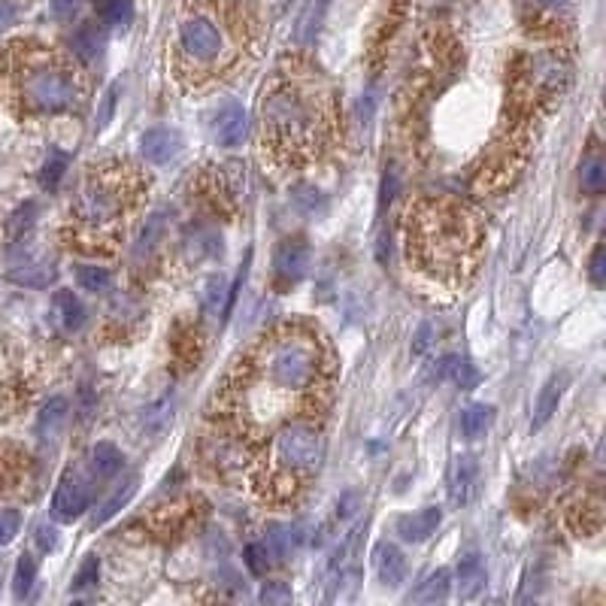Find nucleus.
<instances>
[{
    "label": "nucleus",
    "instance_id": "obj_1",
    "mask_svg": "<svg viewBox=\"0 0 606 606\" xmlns=\"http://www.w3.org/2000/svg\"><path fill=\"white\" fill-rule=\"evenodd\" d=\"M331 388V361L319 334L307 328H276L258 340L246 364L225 394L234 403L240 425L273 422L285 403L319 410Z\"/></svg>",
    "mask_w": 606,
    "mask_h": 606
},
{
    "label": "nucleus",
    "instance_id": "obj_2",
    "mask_svg": "<svg viewBox=\"0 0 606 606\" xmlns=\"http://www.w3.org/2000/svg\"><path fill=\"white\" fill-rule=\"evenodd\" d=\"M476 219L449 200H416L407 210V255L440 282H464L479 249Z\"/></svg>",
    "mask_w": 606,
    "mask_h": 606
},
{
    "label": "nucleus",
    "instance_id": "obj_3",
    "mask_svg": "<svg viewBox=\"0 0 606 606\" xmlns=\"http://www.w3.org/2000/svg\"><path fill=\"white\" fill-rule=\"evenodd\" d=\"M328 128H331L328 94L319 91L313 82L279 79L264 97L261 110L264 146L279 161L313 158L325 143Z\"/></svg>",
    "mask_w": 606,
    "mask_h": 606
},
{
    "label": "nucleus",
    "instance_id": "obj_4",
    "mask_svg": "<svg viewBox=\"0 0 606 606\" xmlns=\"http://www.w3.org/2000/svg\"><path fill=\"white\" fill-rule=\"evenodd\" d=\"M0 88L22 116H61L79 104V82L73 67L52 49L10 46L0 58Z\"/></svg>",
    "mask_w": 606,
    "mask_h": 606
},
{
    "label": "nucleus",
    "instance_id": "obj_5",
    "mask_svg": "<svg viewBox=\"0 0 606 606\" xmlns=\"http://www.w3.org/2000/svg\"><path fill=\"white\" fill-rule=\"evenodd\" d=\"M140 191L137 173L131 164H97L88 170L85 182L79 185V194L73 200V222L82 234L91 240L97 237H116L134 207Z\"/></svg>",
    "mask_w": 606,
    "mask_h": 606
},
{
    "label": "nucleus",
    "instance_id": "obj_6",
    "mask_svg": "<svg viewBox=\"0 0 606 606\" xmlns=\"http://www.w3.org/2000/svg\"><path fill=\"white\" fill-rule=\"evenodd\" d=\"M325 458V437L316 422L310 419H291L285 422L270 443L267 452V491L270 497H291L303 479H310Z\"/></svg>",
    "mask_w": 606,
    "mask_h": 606
},
{
    "label": "nucleus",
    "instance_id": "obj_7",
    "mask_svg": "<svg viewBox=\"0 0 606 606\" xmlns=\"http://www.w3.org/2000/svg\"><path fill=\"white\" fill-rule=\"evenodd\" d=\"M231 58L228 34L216 25V19L194 13L179 22L176 34V67L182 76H194V82L216 76Z\"/></svg>",
    "mask_w": 606,
    "mask_h": 606
},
{
    "label": "nucleus",
    "instance_id": "obj_8",
    "mask_svg": "<svg viewBox=\"0 0 606 606\" xmlns=\"http://www.w3.org/2000/svg\"><path fill=\"white\" fill-rule=\"evenodd\" d=\"M91 482L94 479H85L79 470H67L64 479L58 482L55 488V497H52V519L55 522H76L91 503Z\"/></svg>",
    "mask_w": 606,
    "mask_h": 606
},
{
    "label": "nucleus",
    "instance_id": "obj_9",
    "mask_svg": "<svg viewBox=\"0 0 606 606\" xmlns=\"http://www.w3.org/2000/svg\"><path fill=\"white\" fill-rule=\"evenodd\" d=\"M310 258H313V252L303 240H285L273 255L276 276L285 279V282H300L303 276L310 273Z\"/></svg>",
    "mask_w": 606,
    "mask_h": 606
},
{
    "label": "nucleus",
    "instance_id": "obj_10",
    "mask_svg": "<svg viewBox=\"0 0 606 606\" xmlns=\"http://www.w3.org/2000/svg\"><path fill=\"white\" fill-rule=\"evenodd\" d=\"M440 522H443V510L440 507H425V510H419L413 516H400L394 522V534L400 540H407V543H425L428 537L437 534Z\"/></svg>",
    "mask_w": 606,
    "mask_h": 606
},
{
    "label": "nucleus",
    "instance_id": "obj_11",
    "mask_svg": "<svg viewBox=\"0 0 606 606\" xmlns=\"http://www.w3.org/2000/svg\"><path fill=\"white\" fill-rule=\"evenodd\" d=\"M179 149H182V137L170 128H152L140 140V152L149 164H167L179 155Z\"/></svg>",
    "mask_w": 606,
    "mask_h": 606
},
{
    "label": "nucleus",
    "instance_id": "obj_12",
    "mask_svg": "<svg viewBox=\"0 0 606 606\" xmlns=\"http://www.w3.org/2000/svg\"><path fill=\"white\" fill-rule=\"evenodd\" d=\"M455 585H458V594L461 600H473L485 591V582H488V573H485V561L479 552H467L461 561H458V570H455Z\"/></svg>",
    "mask_w": 606,
    "mask_h": 606
},
{
    "label": "nucleus",
    "instance_id": "obj_13",
    "mask_svg": "<svg viewBox=\"0 0 606 606\" xmlns=\"http://www.w3.org/2000/svg\"><path fill=\"white\" fill-rule=\"evenodd\" d=\"M476 461L470 455H458L449 467V503L452 507H464V503L473 497V485H476Z\"/></svg>",
    "mask_w": 606,
    "mask_h": 606
},
{
    "label": "nucleus",
    "instance_id": "obj_14",
    "mask_svg": "<svg viewBox=\"0 0 606 606\" xmlns=\"http://www.w3.org/2000/svg\"><path fill=\"white\" fill-rule=\"evenodd\" d=\"M246 131H249V116H246V110L240 104H228V107L219 110V116H216V140L222 146H228V149L240 146Z\"/></svg>",
    "mask_w": 606,
    "mask_h": 606
},
{
    "label": "nucleus",
    "instance_id": "obj_15",
    "mask_svg": "<svg viewBox=\"0 0 606 606\" xmlns=\"http://www.w3.org/2000/svg\"><path fill=\"white\" fill-rule=\"evenodd\" d=\"M567 382H570L567 373L549 376V382L543 385V391H540V397H537V407H534V431H540V428L558 413V403H561V397H564Z\"/></svg>",
    "mask_w": 606,
    "mask_h": 606
},
{
    "label": "nucleus",
    "instance_id": "obj_16",
    "mask_svg": "<svg viewBox=\"0 0 606 606\" xmlns=\"http://www.w3.org/2000/svg\"><path fill=\"white\" fill-rule=\"evenodd\" d=\"M376 573H379V582L388 585V588H397L403 579H407V558L403 552L391 543H382L376 549Z\"/></svg>",
    "mask_w": 606,
    "mask_h": 606
},
{
    "label": "nucleus",
    "instance_id": "obj_17",
    "mask_svg": "<svg viewBox=\"0 0 606 606\" xmlns=\"http://www.w3.org/2000/svg\"><path fill=\"white\" fill-rule=\"evenodd\" d=\"M134 491H137V476H128L104 503H100V510H97L94 519H91V528H100V525H107L113 516H119V513L128 507V500L134 497Z\"/></svg>",
    "mask_w": 606,
    "mask_h": 606
},
{
    "label": "nucleus",
    "instance_id": "obj_18",
    "mask_svg": "<svg viewBox=\"0 0 606 606\" xmlns=\"http://www.w3.org/2000/svg\"><path fill=\"white\" fill-rule=\"evenodd\" d=\"M122 452L113 446V443H97L88 455V470H91V479L100 482V479H110L119 467H122Z\"/></svg>",
    "mask_w": 606,
    "mask_h": 606
},
{
    "label": "nucleus",
    "instance_id": "obj_19",
    "mask_svg": "<svg viewBox=\"0 0 606 606\" xmlns=\"http://www.w3.org/2000/svg\"><path fill=\"white\" fill-rule=\"evenodd\" d=\"M70 46H73V55H76L82 64H88V61H94V58L100 55V49H104V31H100L94 22H85V25H79V31L73 34Z\"/></svg>",
    "mask_w": 606,
    "mask_h": 606
},
{
    "label": "nucleus",
    "instance_id": "obj_20",
    "mask_svg": "<svg viewBox=\"0 0 606 606\" xmlns=\"http://www.w3.org/2000/svg\"><path fill=\"white\" fill-rule=\"evenodd\" d=\"M491 422H494V407H488V403H470V407L461 413V437L479 440L488 434Z\"/></svg>",
    "mask_w": 606,
    "mask_h": 606
},
{
    "label": "nucleus",
    "instance_id": "obj_21",
    "mask_svg": "<svg viewBox=\"0 0 606 606\" xmlns=\"http://www.w3.org/2000/svg\"><path fill=\"white\" fill-rule=\"evenodd\" d=\"M64 422H67V400L64 397H52L46 407H43V413H40L37 431H40L43 440H55L61 434Z\"/></svg>",
    "mask_w": 606,
    "mask_h": 606
},
{
    "label": "nucleus",
    "instance_id": "obj_22",
    "mask_svg": "<svg viewBox=\"0 0 606 606\" xmlns=\"http://www.w3.org/2000/svg\"><path fill=\"white\" fill-rule=\"evenodd\" d=\"M55 310H58L61 325L67 331H79L85 325V307H82V300L73 291H58L55 294Z\"/></svg>",
    "mask_w": 606,
    "mask_h": 606
},
{
    "label": "nucleus",
    "instance_id": "obj_23",
    "mask_svg": "<svg viewBox=\"0 0 606 606\" xmlns=\"http://www.w3.org/2000/svg\"><path fill=\"white\" fill-rule=\"evenodd\" d=\"M328 7H331V0H310L307 10H303V16H300V22H297V40H300V43L316 40Z\"/></svg>",
    "mask_w": 606,
    "mask_h": 606
},
{
    "label": "nucleus",
    "instance_id": "obj_24",
    "mask_svg": "<svg viewBox=\"0 0 606 606\" xmlns=\"http://www.w3.org/2000/svg\"><path fill=\"white\" fill-rule=\"evenodd\" d=\"M579 185H582V191L591 194V197L603 194V188H606V161H603L600 155H588V158L582 161Z\"/></svg>",
    "mask_w": 606,
    "mask_h": 606
},
{
    "label": "nucleus",
    "instance_id": "obj_25",
    "mask_svg": "<svg viewBox=\"0 0 606 606\" xmlns=\"http://www.w3.org/2000/svg\"><path fill=\"white\" fill-rule=\"evenodd\" d=\"M449 585H452L449 570H437L422 582V588L416 594H410V600H416V603H440V600L449 597Z\"/></svg>",
    "mask_w": 606,
    "mask_h": 606
},
{
    "label": "nucleus",
    "instance_id": "obj_26",
    "mask_svg": "<svg viewBox=\"0 0 606 606\" xmlns=\"http://www.w3.org/2000/svg\"><path fill=\"white\" fill-rule=\"evenodd\" d=\"M297 540H300V534L291 525H273L264 546L270 549V558H288L294 552Z\"/></svg>",
    "mask_w": 606,
    "mask_h": 606
},
{
    "label": "nucleus",
    "instance_id": "obj_27",
    "mask_svg": "<svg viewBox=\"0 0 606 606\" xmlns=\"http://www.w3.org/2000/svg\"><path fill=\"white\" fill-rule=\"evenodd\" d=\"M76 282H79L82 291L97 294V291H107L110 288L113 273L107 267H100V264H82V267H76Z\"/></svg>",
    "mask_w": 606,
    "mask_h": 606
},
{
    "label": "nucleus",
    "instance_id": "obj_28",
    "mask_svg": "<svg viewBox=\"0 0 606 606\" xmlns=\"http://www.w3.org/2000/svg\"><path fill=\"white\" fill-rule=\"evenodd\" d=\"M161 237H164V216H152V219L146 222L140 240L134 243V258H137V261H146V258L158 249Z\"/></svg>",
    "mask_w": 606,
    "mask_h": 606
},
{
    "label": "nucleus",
    "instance_id": "obj_29",
    "mask_svg": "<svg viewBox=\"0 0 606 606\" xmlns=\"http://www.w3.org/2000/svg\"><path fill=\"white\" fill-rule=\"evenodd\" d=\"M34 579H37V561L31 555H22L16 564V573H13V594L19 600H25L34 588Z\"/></svg>",
    "mask_w": 606,
    "mask_h": 606
},
{
    "label": "nucleus",
    "instance_id": "obj_30",
    "mask_svg": "<svg viewBox=\"0 0 606 606\" xmlns=\"http://www.w3.org/2000/svg\"><path fill=\"white\" fill-rule=\"evenodd\" d=\"M67 167H70V158H67L64 152H52L49 161H46L43 170H40V185H43L46 191H55V188L61 185L64 173H67Z\"/></svg>",
    "mask_w": 606,
    "mask_h": 606
},
{
    "label": "nucleus",
    "instance_id": "obj_31",
    "mask_svg": "<svg viewBox=\"0 0 606 606\" xmlns=\"http://www.w3.org/2000/svg\"><path fill=\"white\" fill-rule=\"evenodd\" d=\"M100 16H104V22L113 25V28H128L131 19H134V4H131V0H104Z\"/></svg>",
    "mask_w": 606,
    "mask_h": 606
},
{
    "label": "nucleus",
    "instance_id": "obj_32",
    "mask_svg": "<svg viewBox=\"0 0 606 606\" xmlns=\"http://www.w3.org/2000/svg\"><path fill=\"white\" fill-rule=\"evenodd\" d=\"M97 579H100V558H97V555H88V558L82 561V567H79L76 579H73V591L94 588V585H97Z\"/></svg>",
    "mask_w": 606,
    "mask_h": 606
},
{
    "label": "nucleus",
    "instance_id": "obj_33",
    "mask_svg": "<svg viewBox=\"0 0 606 606\" xmlns=\"http://www.w3.org/2000/svg\"><path fill=\"white\" fill-rule=\"evenodd\" d=\"M228 297V285H225V279L222 276H213L210 282H207V291H204V310L207 313H219L222 310V300Z\"/></svg>",
    "mask_w": 606,
    "mask_h": 606
},
{
    "label": "nucleus",
    "instance_id": "obj_34",
    "mask_svg": "<svg viewBox=\"0 0 606 606\" xmlns=\"http://www.w3.org/2000/svg\"><path fill=\"white\" fill-rule=\"evenodd\" d=\"M246 567L255 573V576H264L267 573V567H270V549L264 546V543H249L246 546Z\"/></svg>",
    "mask_w": 606,
    "mask_h": 606
},
{
    "label": "nucleus",
    "instance_id": "obj_35",
    "mask_svg": "<svg viewBox=\"0 0 606 606\" xmlns=\"http://www.w3.org/2000/svg\"><path fill=\"white\" fill-rule=\"evenodd\" d=\"M19 531H22V513L19 510H0V546L13 543Z\"/></svg>",
    "mask_w": 606,
    "mask_h": 606
},
{
    "label": "nucleus",
    "instance_id": "obj_36",
    "mask_svg": "<svg viewBox=\"0 0 606 606\" xmlns=\"http://www.w3.org/2000/svg\"><path fill=\"white\" fill-rule=\"evenodd\" d=\"M116 100H119V82H113L104 94V100H100V110H97V128H107L113 113H116Z\"/></svg>",
    "mask_w": 606,
    "mask_h": 606
},
{
    "label": "nucleus",
    "instance_id": "obj_37",
    "mask_svg": "<svg viewBox=\"0 0 606 606\" xmlns=\"http://www.w3.org/2000/svg\"><path fill=\"white\" fill-rule=\"evenodd\" d=\"M258 597H261V603H267V606H273V603H291V588H288L285 582H267Z\"/></svg>",
    "mask_w": 606,
    "mask_h": 606
},
{
    "label": "nucleus",
    "instance_id": "obj_38",
    "mask_svg": "<svg viewBox=\"0 0 606 606\" xmlns=\"http://www.w3.org/2000/svg\"><path fill=\"white\" fill-rule=\"evenodd\" d=\"M449 376L461 385V388H473L476 385V370L467 364V361H461V358H455V364H452V370H449Z\"/></svg>",
    "mask_w": 606,
    "mask_h": 606
},
{
    "label": "nucleus",
    "instance_id": "obj_39",
    "mask_svg": "<svg viewBox=\"0 0 606 606\" xmlns=\"http://www.w3.org/2000/svg\"><path fill=\"white\" fill-rule=\"evenodd\" d=\"M588 276L594 285H603V276H606V249L603 243L591 252V264H588Z\"/></svg>",
    "mask_w": 606,
    "mask_h": 606
},
{
    "label": "nucleus",
    "instance_id": "obj_40",
    "mask_svg": "<svg viewBox=\"0 0 606 606\" xmlns=\"http://www.w3.org/2000/svg\"><path fill=\"white\" fill-rule=\"evenodd\" d=\"M79 7V0H52V16L55 19H70Z\"/></svg>",
    "mask_w": 606,
    "mask_h": 606
},
{
    "label": "nucleus",
    "instance_id": "obj_41",
    "mask_svg": "<svg viewBox=\"0 0 606 606\" xmlns=\"http://www.w3.org/2000/svg\"><path fill=\"white\" fill-rule=\"evenodd\" d=\"M37 543H40V549H43V552H49V549H55L58 537H55V531H52V528H37Z\"/></svg>",
    "mask_w": 606,
    "mask_h": 606
},
{
    "label": "nucleus",
    "instance_id": "obj_42",
    "mask_svg": "<svg viewBox=\"0 0 606 606\" xmlns=\"http://www.w3.org/2000/svg\"><path fill=\"white\" fill-rule=\"evenodd\" d=\"M13 19H16V7L7 4V0H0V28H7Z\"/></svg>",
    "mask_w": 606,
    "mask_h": 606
}]
</instances>
